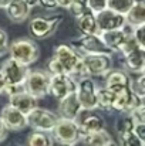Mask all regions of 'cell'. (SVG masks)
Returning a JSON list of instances; mask_svg holds the SVG:
<instances>
[{
  "mask_svg": "<svg viewBox=\"0 0 145 146\" xmlns=\"http://www.w3.org/2000/svg\"><path fill=\"white\" fill-rule=\"evenodd\" d=\"M131 34L135 38V41L142 48H145V24H140V26L131 27Z\"/></svg>",
  "mask_w": 145,
  "mask_h": 146,
  "instance_id": "d6a6232c",
  "label": "cell"
},
{
  "mask_svg": "<svg viewBox=\"0 0 145 146\" xmlns=\"http://www.w3.org/2000/svg\"><path fill=\"white\" fill-rule=\"evenodd\" d=\"M11 60L29 67L30 64L36 62L40 57V48L31 38H17L9 44L7 50Z\"/></svg>",
  "mask_w": 145,
  "mask_h": 146,
  "instance_id": "7a4b0ae2",
  "label": "cell"
},
{
  "mask_svg": "<svg viewBox=\"0 0 145 146\" xmlns=\"http://www.w3.org/2000/svg\"><path fill=\"white\" fill-rule=\"evenodd\" d=\"M114 101H115V92L110 91L105 87L97 88V109L100 108L102 111H112Z\"/></svg>",
  "mask_w": 145,
  "mask_h": 146,
  "instance_id": "d4e9b609",
  "label": "cell"
},
{
  "mask_svg": "<svg viewBox=\"0 0 145 146\" xmlns=\"http://www.w3.org/2000/svg\"><path fill=\"white\" fill-rule=\"evenodd\" d=\"M7 50H9V37H7V33L0 29V57H3L4 54H7Z\"/></svg>",
  "mask_w": 145,
  "mask_h": 146,
  "instance_id": "d590c367",
  "label": "cell"
},
{
  "mask_svg": "<svg viewBox=\"0 0 145 146\" xmlns=\"http://www.w3.org/2000/svg\"><path fill=\"white\" fill-rule=\"evenodd\" d=\"M125 21L131 27L145 24V1H138L132 4V7L125 14Z\"/></svg>",
  "mask_w": 145,
  "mask_h": 146,
  "instance_id": "603a6c76",
  "label": "cell"
},
{
  "mask_svg": "<svg viewBox=\"0 0 145 146\" xmlns=\"http://www.w3.org/2000/svg\"><path fill=\"white\" fill-rule=\"evenodd\" d=\"M23 1H24L29 7H31V9L36 7V6H39V0H23Z\"/></svg>",
  "mask_w": 145,
  "mask_h": 146,
  "instance_id": "b9f144b4",
  "label": "cell"
},
{
  "mask_svg": "<svg viewBox=\"0 0 145 146\" xmlns=\"http://www.w3.org/2000/svg\"><path fill=\"white\" fill-rule=\"evenodd\" d=\"M130 115L132 116V119H134L135 123H145V105L142 104V105L134 108L130 112Z\"/></svg>",
  "mask_w": 145,
  "mask_h": 146,
  "instance_id": "836d02e7",
  "label": "cell"
},
{
  "mask_svg": "<svg viewBox=\"0 0 145 146\" xmlns=\"http://www.w3.org/2000/svg\"><path fill=\"white\" fill-rule=\"evenodd\" d=\"M131 90H132L135 94H138L140 97H142V98L145 97V75H144V72L138 74V77H137L135 81L131 80Z\"/></svg>",
  "mask_w": 145,
  "mask_h": 146,
  "instance_id": "1f68e13d",
  "label": "cell"
},
{
  "mask_svg": "<svg viewBox=\"0 0 145 146\" xmlns=\"http://www.w3.org/2000/svg\"><path fill=\"white\" fill-rule=\"evenodd\" d=\"M39 6H41L46 10H54L58 7L57 0H39Z\"/></svg>",
  "mask_w": 145,
  "mask_h": 146,
  "instance_id": "74e56055",
  "label": "cell"
},
{
  "mask_svg": "<svg viewBox=\"0 0 145 146\" xmlns=\"http://www.w3.org/2000/svg\"><path fill=\"white\" fill-rule=\"evenodd\" d=\"M53 58H55L63 67L64 72L71 77H84L83 65H81V54L68 44H60L54 50Z\"/></svg>",
  "mask_w": 145,
  "mask_h": 146,
  "instance_id": "6da1fadb",
  "label": "cell"
},
{
  "mask_svg": "<svg viewBox=\"0 0 145 146\" xmlns=\"http://www.w3.org/2000/svg\"><path fill=\"white\" fill-rule=\"evenodd\" d=\"M131 87V78L124 70H110L105 74V88L112 92H120Z\"/></svg>",
  "mask_w": 145,
  "mask_h": 146,
  "instance_id": "2e32d148",
  "label": "cell"
},
{
  "mask_svg": "<svg viewBox=\"0 0 145 146\" xmlns=\"http://www.w3.org/2000/svg\"><path fill=\"white\" fill-rule=\"evenodd\" d=\"M88 4L94 13H98L107 7V0H88Z\"/></svg>",
  "mask_w": 145,
  "mask_h": 146,
  "instance_id": "8d00e7d4",
  "label": "cell"
},
{
  "mask_svg": "<svg viewBox=\"0 0 145 146\" xmlns=\"http://www.w3.org/2000/svg\"><path fill=\"white\" fill-rule=\"evenodd\" d=\"M11 146H20V145H16V143H14V145H11Z\"/></svg>",
  "mask_w": 145,
  "mask_h": 146,
  "instance_id": "7dc6e473",
  "label": "cell"
},
{
  "mask_svg": "<svg viewBox=\"0 0 145 146\" xmlns=\"http://www.w3.org/2000/svg\"><path fill=\"white\" fill-rule=\"evenodd\" d=\"M144 104V98L135 94L131 87L125 88L120 92L115 94V101H114V108L112 111H118L122 113H130L134 108L140 106Z\"/></svg>",
  "mask_w": 145,
  "mask_h": 146,
  "instance_id": "7c38bea8",
  "label": "cell"
},
{
  "mask_svg": "<svg viewBox=\"0 0 145 146\" xmlns=\"http://www.w3.org/2000/svg\"><path fill=\"white\" fill-rule=\"evenodd\" d=\"M71 46L77 51H80L81 54H105V55H111L114 54L112 50H110L104 41L101 40L100 34H86L81 36L78 40L73 41Z\"/></svg>",
  "mask_w": 145,
  "mask_h": 146,
  "instance_id": "ba28073f",
  "label": "cell"
},
{
  "mask_svg": "<svg viewBox=\"0 0 145 146\" xmlns=\"http://www.w3.org/2000/svg\"><path fill=\"white\" fill-rule=\"evenodd\" d=\"M61 21H63V16H53L50 19L34 17L30 21V33L36 38H41V40L48 38L57 31Z\"/></svg>",
  "mask_w": 145,
  "mask_h": 146,
  "instance_id": "9c48e42d",
  "label": "cell"
},
{
  "mask_svg": "<svg viewBox=\"0 0 145 146\" xmlns=\"http://www.w3.org/2000/svg\"><path fill=\"white\" fill-rule=\"evenodd\" d=\"M132 4H134V0H107V9L124 16L132 7Z\"/></svg>",
  "mask_w": 145,
  "mask_h": 146,
  "instance_id": "83f0119b",
  "label": "cell"
},
{
  "mask_svg": "<svg viewBox=\"0 0 145 146\" xmlns=\"http://www.w3.org/2000/svg\"><path fill=\"white\" fill-rule=\"evenodd\" d=\"M47 71L50 75H55V74H65L64 72V70H63V67L60 65V62L55 60V58H51L50 61L47 62Z\"/></svg>",
  "mask_w": 145,
  "mask_h": 146,
  "instance_id": "e575fe53",
  "label": "cell"
},
{
  "mask_svg": "<svg viewBox=\"0 0 145 146\" xmlns=\"http://www.w3.org/2000/svg\"><path fill=\"white\" fill-rule=\"evenodd\" d=\"M97 84L91 77H81L76 87V95L83 111L91 112L97 109Z\"/></svg>",
  "mask_w": 145,
  "mask_h": 146,
  "instance_id": "5b68a950",
  "label": "cell"
},
{
  "mask_svg": "<svg viewBox=\"0 0 145 146\" xmlns=\"http://www.w3.org/2000/svg\"><path fill=\"white\" fill-rule=\"evenodd\" d=\"M48 85H50V74L46 70H33V71L29 70L24 80V90L29 94L40 99L48 94Z\"/></svg>",
  "mask_w": 145,
  "mask_h": 146,
  "instance_id": "8992f818",
  "label": "cell"
},
{
  "mask_svg": "<svg viewBox=\"0 0 145 146\" xmlns=\"http://www.w3.org/2000/svg\"><path fill=\"white\" fill-rule=\"evenodd\" d=\"M0 72L4 78L6 85H24V80L29 72V68L26 65L9 58L3 62Z\"/></svg>",
  "mask_w": 145,
  "mask_h": 146,
  "instance_id": "30bf717a",
  "label": "cell"
},
{
  "mask_svg": "<svg viewBox=\"0 0 145 146\" xmlns=\"http://www.w3.org/2000/svg\"><path fill=\"white\" fill-rule=\"evenodd\" d=\"M140 139L145 141V123H135L134 131H132Z\"/></svg>",
  "mask_w": 145,
  "mask_h": 146,
  "instance_id": "f35d334b",
  "label": "cell"
},
{
  "mask_svg": "<svg viewBox=\"0 0 145 146\" xmlns=\"http://www.w3.org/2000/svg\"><path fill=\"white\" fill-rule=\"evenodd\" d=\"M7 133H9V129L6 128V125L1 122L0 119V142H3L6 138H7Z\"/></svg>",
  "mask_w": 145,
  "mask_h": 146,
  "instance_id": "ab89813d",
  "label": "cell"
},
{
  "mask_svg": "<svg viewBox=\"0 0 145 146\" xmlns=\"http://www.w3.org/2000/svg\"><path fill=\"white\" fill-rule=\"evenodd\" d=\"M6 16L13 23H23L29 19L31 7H29L23 0H13L6 9Z\"/></svg>",
  "mask_w": 145,
  "mask_h": 146,
  "instance_id": "d6986e66",
  "label": "cell"
},
{
  "mask_svg": "<svg viewBox=\"0 0 145 146\" xmlns=\"http://www.w3.org/2000/svg\"><path fill=\"white\" fill-rule=\"evenodd\" d=\"M53 145V136L50 132L43 131H33L27 136L26 146H51Z\"/></svg>",
  "mask_w": 145,
  "mask_h": 146,
  "instance_id": "484cf974",
  "label": "cell"
},
{
  "mask_svg": "<svg viewBox=\"0 0 145 146\" xmlns=\"http://www.w3.org/2000/svg\"><path fill=\"white\" fill-rule=\"evenodd\" d=\"M111 139H112L111 135L105 129H101V131H97V132L83 135L80 142H83L86 146H102L105 145L107 142H110Z\"/></svg>",
  "mask_w": 145,
  "mask_h": 146,
  "instance_id": "cb8c5ba5",
  "label": "cell"
},
{
  "mask_svg": "<svg viewBox=\"0 0 145 146\" xmlns=\"http://www.w3.org/2000/svg\"><path fill=\"white\" fill-rule=\"evenodd\" d=\"M76 24L78 31L81 33V36L86 34H100L98 26H97V20H96V13L93 10L86 11L81 16L76 17Z\"/></svg>",
  "mask_w": 145,
  "mask_h": 146,
  "instance_id": "7402d4cb",
  "label": "cell"
},
{
  "mask_svg": "<svg viewBox=\"0 0 145 146\" xmlns=\"http://www.w3.org/2000/svg\"><path fill=\"white\" fill-rule=\"evenodd\" d=\"M73 0H57V4L58 7H63V9H70Z\"/></svg>",
  "mask_w": 145,
  "mask_h": 146,
  "instance_id": "60d3db41",
  "label": "cell"
},
{
  "mask_svg": "<svg viewBox=\"0 0 145 146\" xmlns=\"http://www.w3.org/2000/svg\"><path fill=\"white\" fill-rule=\"evenodd\" d=\"M50 133L54 141L70 143V145L78 143L81 138V132H80V126L77 121L67 119V118H58Z\"/></svg>",
  "mask_w": 145,
  "mask_h": 146,
  "instance_id": "3957f363",
  "label": "cell"
},
{
  "mask_svg": "<svg viewBox=\"0 0 145 146\" xmlns=\"http://www.w3.org/2000/svg\"><path fill=\"white\" fill-rule=\"evenodd\" d=\"M37 104H39V99L34 98L31 94H29L26 90L9 97V105H11L13 108L19 109L23 113H29L33 108L37 106Z\"/></svg>",
  "mask_w": 145,
  "mask_h": 146,
  "instance_id": "ac0fdd59",
  "label": "cell"
},
{
  "mask_svg": "<svg viewBox=\"0 0 145 146\" xmlns=\"http://www.w3.org/2000/svg\"><path fill=\"white\" fill-rule=\"evenodd\" d=\"M4 88H6V82H4V78H3V75L0 72V94L4 92Z\"/></svg>",
  "mask_w": 145,
  "mask_h": 146,
  "instance_id": "7bdbcfd3",
  "label": "cell"
},
{
  "mask_svg": "<svg viewBox=\"0 0 145 146\" xmlns=\"http://www.w3.org/2000/svg\"><path fill=\"white\" fill-rule=\"evenodd\" d=\"M96 20L100 33L101 31H108V30H115V29H122L127 24L124 14L112 11L107 7L104 10L96 13Z\"/></svg>",
  "mask_w": 145,
  "mask_h": 146,
  "instance_id": "4fadbf2b",
  "label": "cell"
},
{
  "mask_svg": "<svg viewBox=\"0 0 145 146\" xmlns=\"http://www.w3.org/2000/svg\"><path fill=\"white\" fill-rule=\"evenodd\" d=\"M26 119H27V126H30L33 131L51 132L58 119V115H55L48 109L36 106L29 113H26Z\"/></svg>",
  "mask_w": 145,
  "mask_h": 146,
  "instance_id": "52a82bcc",
  "label": "cell"
},
{
  "mask_svg": "<svg viewBox=\"0 0 145 146\" xmlns=\"http://www.w3.org/2000/svg\"><path fill=\"white\" fill-rule=\"evenodd\" d=\"M124 57L125 68L134 74H141L145 71V48H137Z\"/></svg>",
  "mask_w": 145,
  "mask_h": 146,
  "instance_id": "44dd1931",
  "label": "cell"
},
{
  "mask_svg": "<svg viewBox=\"0 0 145 146\" xmlns=\"http://www.w3.org/2000/svg\"><path fill=\"white\" fill-rule=\"evenodd\" d=\"M13 0H0V9H6Z\"/></svg>",
  "mask_w": 145,
  "mask_h": 146,
  "instance_id": "ee69618b",
  "label": "cell"
},
{
  "mask_svg": "<svg viewBox=\"0 0 145 146\" xmlns=\"http://www.w3.org/2000/svg\"><path fill=\"white\" fill-rule=\"evenodd\" d=\"M137 48H142L137 41H135V38L132 37V34L130 33L128 36H127V38L124 40V43L121 44V47H120V52L122 54V55H125V54H128V52H131V51H134V50Z\"/></svg>",
  "mask_w": 145,
  "mask_h": 146,
  "instance_id": "f546056e",
  "label": "cell"
},
{
  "mask_svg": "<svg viewBox=\"0 0 145 146\" xmlns=\"http://www.w3.org/2000/svg\"><path fill=\"white\" fill-rule=\"evenodd\" d=\"M76 121H77V123L80 126L81 136L87 135V133H91V132H97V131L105 129V121L102 119V116L96 115V113H88V115H84L83 118L78 116Z\"/></svg>",
  "mask_w": 145,
  "mask_h": 146,
  "instance_id": "ffe728a7",
  "label": "cell"
},
{
  "mask_svg": "<svg viewBox=\"0 0 145 146\" xmlns=\"http://www.w3.org/2000/svg\"><path fill=\"white\" fill-rule=\"evenodd\" d=\"M70 10L77 17V16H81V14H84L86 11H88L91 9H90L88 0H73V3L70 6Z\"/></svg>",
  "mask_w": 145,
  "mask_h": 146,
  "instance_id": "4dcf8cb0",
  "label": "cell"
},
{
  "mask_svg": "<svg viewBox=\"0 0 145 146\" xmlns=\"http://www.w3.org/2000/svg\"><path fill=\"white\" fill-rule=\"evenodd\" d=\"M0 119L9 131H21L27 126L26 113L13 108L11 105H4L0 112Z\"/></svg>",
  "mask_w": 145,
  "mask_h": 146,
  "instance_id": "5bb4252c",
  "label": "cell"
},
{
  "mask_svg": "<svg viewBox=\"0 0 145 146\" xmlns=\"http://www.w3.org/2000/svg\"><path fill=\"white\" fill-rule=\"evenodd\" d=\"M77 87V81L74 77L68 74H55L50 75V85H48V94H51L55 99H61L70 92H74Z\"/></svg>",
  "mask_w": 145,
  "mask_h": 146,
  "instance_id": "8fae6325",
  "label": "cell"
},
{
  "mask_svg": "<svg viewBox=\"0 0 145 146\" xmlns=\"http://www.w3.org/2000/svg\"><path fill=\"white\" fill-rule=\"evenodd\" d=\"M51 146H74V145L64 143V142H58V141H54V139H53V145H51Z\"/></svg>",
  "mask_w": 145,
  "mask_h": 146,
  "instance_id": "f6af8a7d",
  "label": "cell"
},
{
  "mask_svg": "<svg viewBox=\"0 0 145 146\" xmlns=\"http://www.w3.org/2000/svg\"><path fill=\"white\" fill-rule=\"evenodd\" d=\"M131 33V26L125 24L122 29H115V30H108V31H101L100 37L104 41V44L112 51H118L127 36Z\"/></svg>",
  "mask_w": 145,
  "mask_h": 146,
  "instance_id": "e0dca14e",
  "label": "cell"
},
{
  "mask_svg": "<svg viewBox=\"0 0 145 146\" xmlns=\"http://www.w3.org/2000/svg\"><path fill=\"white\" fill-rule=\"evenodd\" d=\"M112 57L105 54H81L84 77L105 75L112 67Z\"/></svg>",
  "mask_w": 145,
  "mask_h": 146,
  "instance_id": "277c9868",
  "label": "cell"
},
{
  "mask_svg": "<svg viewBox=\"0 0 145 146\" xmlns=\"http://www.w3.org/2000/svg\"><path fill=\"white\" fill-rule=\"evenodd\" d=\"M102 146H120V145H118V143H117V142H115L114 139H111L110 142H107L105 145H102Z\"/></svg>",
  "mask_w": 145,
  "mask_h": 146,
  "instance_id": "bcb514c9",
  "label": "cell"
},
{
  "mask_svg": "<svg viewBox=\"0 0 145 146\" xmlns=\"http://www.w3.org/2000/svg\"><path fill=\"white\" fill-rule=\"evenodd\" d=\"M83 112V108L77 99L76 91L70 92L68 95L61 98L58 101V118H67V119H77Z\"/></svg>",
  "mask_w": 145,
  "mask_h": 146,
  "instance_id": "9a60e30c",
  "label": "cell"
},
{
  "mask_svg": "<svg viewBox=\"0 0 145 146\" xmlns=\"http://www.w3.org/2000/svg\"><path fill=\"white\" fill-rule=\"evenodd\" d=\"M134 126H135V122H134V119H132V116L130 113L121 115L117 119V122H115V131H117L118 135H124V133L132 132Z\"/></svg>",
  "mask_w": 145,
  "mask_h": 146,
  "instance_id": "4316f807",
  "label": "cell"
},
{
  "mask_svg": "<svg viewBox=\"0 0 145 146\" xmlns=\"http://www.w3.org/2000/svg\"><path fill=\"white\" fill-rule=\"evenodd\" d=\"M120 146H145V141L140 139L134 132L120 135Z\"/></svg>",
  "mask_w": 145,
  "mask_h": 146,
  "instance_id": "f1b7e54d",
  "label": "cell"
}]
</instances>
